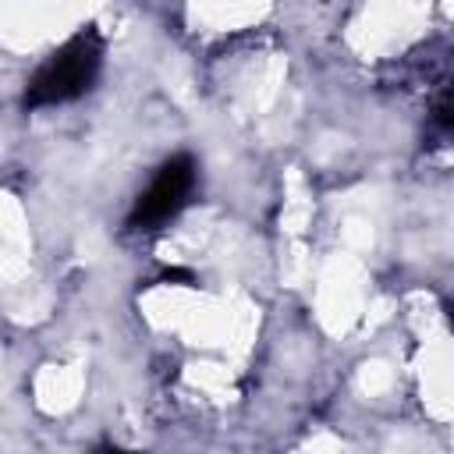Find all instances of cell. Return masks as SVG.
<instances>
[{"label":"cell","mask_w":454,"mask_h":454,"mask_svg":"<svg viewBox=\"0 0 454 454\" xmlns=\"http://www.w3.org/2000/svg\"><path fill=\"white\" fill-rule=\"evenodd\" d=\"M106 454H131V450H106Z\"/></svg>","instance_id":"cell-3"},{"label":"cell","mask_w":454,"mask_h":454,"mask_svg":"<svg viewBox=\"0 0 454 454\" xmlns=\"http://www.w3.org/2000/svg\"><path fill=\"white\" fill-rule=\"evenodd\" d=\"M192 184H195V163H192L188 156L167 160V163L160 167V174L153 177V184L138 195V202H135L128 223H131V227H156V223H163L167 216H174V213L184 206Z\"/></svg>","instance_id":"cell-2"},{"label":"cell","mask_w":454,"mask_h":454,"mask_svg":"<svg viewBox=\"0 0 454 454\" xmlns=\"http://www.w3.org/2000/svg\"><path fill=\"white\" fill-rule=\"evenodd\" d=\"M96 71H99V39L92 32H82L46 67H39V74L28 82L25 106H53L74 99L92 85Z\"/></svg>","instance_id":"cell-1"}]
</instances>
